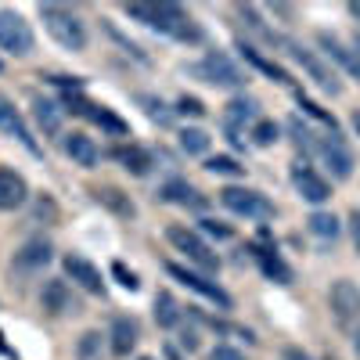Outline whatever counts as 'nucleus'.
Here are the masks:
<instances>
[{"instance_id": "nucleus-10", "label": "nucleus", "mask_w": 360, "mask_h": 360, "mask_svg": "<svg viewBox=\"0 0 360 360\" xmlns=\"http://www.w3.org/2000/svg\"><path fill=\"white\" fill-rule=\"evenodd\" d=\"M40 307H44L51 317H76V314L83 310L79 299L72 295V288H69L62 278L44 281V288H40Z\"/></svg>"}, {"instance_id": "nucleus-2", "label": "nucleus", "mask_w": 360, "mask_h": 360, "mask_svg": "<svg viewBox=\"0 0 360 360\" xmlns=\"http://www.w3.org/2000/svg\"><path fill=\"white\" fill-rule=\"evenodd\" d=\"M40 18H44V29L51 33V40L65 51H86V25L76 11L62 8V4H40Z\"/></svg>"}, {"instance_id": "nucleus-4", "label": "nucleus", "mask_w": 360, "mask_h": 360, "mask_svg": "<svg viewBox=\"0 0 360 360\" xmlns=\"http://www.w3.org/2000/svg\"><path fill=\"white\" fill-rule=\"evenodd\" d=\"M281 47L288 51L292 62H299V65H303V69L310 72V79L324 90V94H332V98H339V94H342V79H339V72H335L332 65H324L310 47H303L299 40H281Z\"/></svg>"}, {"instance_id": "nucleus-6", "label": "nucleus", "mask_w": 360, "mask_h": 360, "mask_svg": "<svg viewBox=\"0 0 360 360\" xmlns=\"http://www.w3.org/2000/svg\"><path fill=\"white\" fill-rule=\"evenodd\" d=\"M328 310H332L339 328H353L360 321V288L349 278H339L328 288Z\"/></svg>"}, {"instance_id": "nucleus-35", "label": "nucleus", "mask_w": 360, "mask_h": 360, "mask_svg": "<svg viewBox=\"0 0 360 360\" xmlns=\"http://www.w3.org/2000/svg\"><path fill=\"white\" fill-rule=\"evenodd\" d=\"M281 137V130H278V123H270V119H259V123L252 127V141L259 144V148H270Z\"/></svg>"}, {"instance_id": "nucleus-37", "label": "nucleus", "mask_w": 360, "mask_h": 360, "mask_svg": "<svg viewBox=\"0 0 360 360\" xmlns=\"http://www.w3.org/2000/svg\"><path fill=\"white\" fill-rule=\"evenodd\" d=\"M112 278H115L119 285H123V288H130V292H137V288H141L137 274H134V270H127L123 263H112Z\"/></svg>"}, {"instance_id": "nucleus-17", "label": "nucleus", "mask_w": 360, "mask_h": 360, "mask_svg": "<svg viewBox=\"0 0 360 360\" xmlns=\"http://www.w3.org/2000/svg\"><path fill=\"white\" fill-rule=\"evenodd\" d=\"M94 198H98V205H105L108 213L119 217V220H134V217H137L134 198H130L123 188H115V184H101V188H94Z\"/></svg>"}, {"instance_id": "nucleus-13", "label": "nucleus", "mask_w": 360, "mask_h": 360, "mask_svg": "<svg viewBox=\"0 0 360 360\" xmlns=\"http://www.w3.org/2000/svg\"><path fill=\"white\" fill-rule=\"evenodd\" d=\"M62 266H65V274L83 288V292H90V295H101L105 292V278H101V270L90 263L86 256H76V252H69L65 259H62Z\"/></svg>"}, {"instance_id": "nucleus-30", "label": "nucleus", "mask_w": 360, "mask_h": 360, "mask_svg": "<svg viewBox=\"0 0 360 360\" xmlns=\"http://www.w3.org/2000/svg\"><path fill=\"white\" fill-rule=\"evenodd\" d=\"M317 44H321V51H324L328 58H335L342 69L353 65V51H346V47L339 44V37H332V33H317Z\"/></svg>"}, {"instance_id": "nucleus-3", "label": "nucleus", "mask_w": 360, "mask_h": 360, "mask_svg": "<svg viewBox=\"0 0 360 360\" xmlns=\"http://www.w3.org/2000/svg\"><path fill=\"white\" fill-rule=\"evenodd\" d=\"M166 242H169L176 252H184L188 263H195L198 270H205V274L220 270V256L202 242L198 231H191V227H184V224H169V227H166Z\"/></svg>"}, {"instance_id": "nucleus-27", "label": "nucleus", "mask_w": 360, "mask_h": 360, "mask_svg": "<svg viewBox=\"0 0 360 360\" xmlns=\"http://www.w3.org/2000/svg\"><path fill=\"white\" fill-rule=\"evenodd\" d=\"M180 321H184V314H180V303L173 299V292H166V288L155 292V324L169 332V328H176Z\"/></svg>"}, {"instance_id": "nucleus-18", "label": "nucleus", "mask_w": 360, "mask_h": 360, "mask_svg": "<svg viewBox=\"0 0 360 360\" xmlns=\"http://www.w3.org/2000/svg\"><path fill=\"white\" fill-rule=\"evenodd\" d=\"M62 152L76 162V166H83V169H94L98 166V144L94 141H90L86 134H65L62 137Z\"/></svg>"}, {"instance_id": "nucleus-7", "label": "nucleus", "mask_w": 360, "mask_h": 360, "mask_svg": "<svg viewBox=\"0 0 360 360\" xmlns=\"http://www.w3.org/2000/svg\"><path fill=\"white\" fill-rule=\"evenodd\" d=\"M191 72H198L205 83H213V86H227V90H238V86H245V83H249V76H245L242 69H238L227 54H217V51H213V54H205V62H202V65H195Z\"/></svg>"}, {"instance_id": "nucleus-34", "label": "nucleus", "mask_w": 360, "mask_h": 360, "mask_svg": "<svg viewBox=\"0 0 360 360\" xmlns=\"http://www.w3.org/2000/svg\"><path fill=\"white\" fill-rule=\"evenodd\" d=\"M33 220L40 224H58V205H54V198L51 195H37V202H33Z\"/></svg>"}, {"instance_id": "nucleus-29", "label": "nucleus", "mask_w": 360, "mask_h": 360, "mask_svg": "<svg viewBox=\"0 0 360 360\" xmlns=\"http://www.w3.org/2000/svg\"><path fill=\"white\" fill-rule=\"evenodd\" d=\"M307 227H310V234L324 238V242H335V238H339V231H342L335 213H314V217L307 220Z\"/></svg>"}, {"instance_id": "nucleus-1", "label": "nucleus", "mask_w": 360, "mask_h": 360, "mask_svg": "<svg viewBox=\"0 0 360 360\" xmlns=\"http://www.w3.org/2000/svg\"><path fill=\"white\" fill-rule=\"evenodd\" d=\"M127 15L159 29V33H166L173 40H188V44L202 40V29L195 25V18L176 4H127Z\"/></svg>"}, {"instance_id": "nucleus-23", "label": "nucleus", "mask_w": 360, "mask_h": 360, "mask_svg": "<svg viewBox=\"0 0 360 360\" xmlns=\"http://www.w3.org/2000/svg\"><path fill=\"white\" fill-rule=\"evenodd\" d=\"M33 119H37V127H40L47 137H54V134H62L65 112L58 108L54 101H47V98H33Z\"/></svg>"}, {"instance_id": "nucleus-43", "label": "nucleus", "mask_w": 360, "mask_h": 360, "mask_svg": "<svg viewBox=\"0 0 360 360\" xmlns=\"http://www.w3.org/2000/svg\"><path fill=\"white\" fill-rule=\"evenodd\" d=\"M285 360H310V353H303L299 346H285Z\"/></svg>"}, {"instance_id": "nucleus-8", "label": "nucleus", "mask_w": 360, "mask_h": 360, "mask_svg": "<svg viewBox=\"0 0 360 360\" xmlns=\"http://www.w3.org/2000/svg\"><path fill=\"white\" fill-rule=\"evenodd\" d=\"M0 51L25 58L33 51V29L18 11H0Z\"/></svg>"}, {"instance_id": "nucleus-49", "label": "nucleus", "mask_w": 360, "mask_h": 360, "mask_svg": "<svg viewBox=\"0 0 360 360\" xmlns=\"http://www.w3.org/2000/svg\"><path fill=\"white\" fill-rule=\"evenodd\" d=\"M137 360H155V356H137Z\"/></svg>"}, {"instance_id": "nucleus-50", "label": "nucleus", "mask_w": 360, "mask_h": 360, "mask_svg": "<svg viewBox=\"0 0 360 360\" xmlns=\"http://www.w3.org/2000/svg\"><path fill=\"white\" fill-rule=\"evenodd\" d=\"M324 360H335V356H324Z\"/></svg>"}, {"instance_id": "nucleus-33", "label": "nucleus", "mask_w": 360, "mask_h": 360, "mask_svg": "<svg viewBox=\"0 0 360 360\" xmlns=\"http://www.w3.org/2000/svg\"><path fill=\"white\" fill-rule=\"evenodd\" d=\"M137 101L144 105L148 119H155V123H162V127H166V123H173V112H169V108H166V105H162L159 98H152V94H141Z\"/></svg>"}, {"instance_id": "nucleus-12", "label": "nucleus", "mask_w": 360, "mask_h": 360, "mask_svg": "<svg viewBox=\"0 0 360 360\" xmlns=\"http://www.w3.org/2000/svg\"><path fill=\"white\" fill-rule=\"evenodd\" d=\"M292 184H295V191L303 195L310 205H324L328 198H332V184H328L324 176H317V173L307 166V159L292 166Z\"/></svg>"}, {"instance_id": "nucleus-9", "label": "nucleus", "mask_w": 360, "mask_h": 360, "mask_svg": "<svg viewBox=\"0 0 360 360\" xmlns=\"http://www.w3.org/2000/svg\"><path fill=\"white\" fill-rule=\"evenodd\" d=\"M166 270H169V278H176L184 288H191V292H198L202 299H209V303H217L220 310H231V295L217 285V281H209L205 274H195V270H188V266H180V263H166Z\"/></svg>"}, {"instance_id": "nucleus-42", "label": "nucleus", "mask_w": 360, "mask_h": 360, "mask_svg": "<svg viewBox=\"0 0 360 360\" xmlns=\"http://www.w3.org/2000/svg\"><path fill=\"white\" fill-rule=\"evenodd\" d=\"M349 234H353V245L360 252V209H353V213H349Z\"/></svg>"}, {"instance_id": "nucleus-26", "label": "nucleus", "mask_w": 360, "mask_h": 360, "mask_svg": "<svg viewBox=\"0 0 360 360\" xmlns=\"http://www.w3.org/2000/svg\"><path fill=\"white\" fill-rule=\"evenodd\" d=\"M256 256H259V266H263V274L270 278V281H278V285H292V266L274 252V249H252Z\"/></svg>"}, {"instance_id": "nucleus-28", "label": "nucleus", "mask_w": 360, "mask_h": 360, "mask_svg": "<svg viewBox=\"0 0 360 360\" xmlns=\"http://www.w3.org/2000/svg\"><path fill=\"white\" fill-rule=\"evenodd\" d=\"M288 134H292V141H295V148H299V152H303V155H317V134L303 123V119H299V115H292L288 119Z\"/></svg>"}, {"instance_id": "nucleus-19", "label": "nucleus", "mask_w": 360, "mask_h": 360, "mask_svg": "<svg viewBox=\"0 0 360 360\" xmlns=\"http://www.w3.org/2000/svg\"><path fill=\"white\" fill-rule=\"evenodd\" d=\"M112 159L123 166L127 173H134V176H148V173H152V155H148L141 144H119L112 152Z\"/></svg>"}, {"instance_id": "nucleus-36", "label": "nucleus", "mask_w": 360, "mask_h": 360, "mask_svg": "<svg viewBox=\"0 0 360 360\" xmlns=\"http://www.w3.org/2000/svg\"><path fill=\"white\" fill-rule=\"evenodd\" d=\"M176 112H180V115H191V119H202V115H205V105H202L195 94H184V98L176 101Z\"/></svg>"}, {"instance_id": "nucleus-16", "label": "nucleus", "mask_w": 360, "mask_h": 360, "mask_svg": "<svg viewBox=\"0 0 360 360\" xmlns=\"http://www.w3.org/2000/svg\"><path fill=\"white\" fill-rule=\"evenodd\" d=\"M0 134L15 137L18 144H25V148H29V152H37V141H33V134H29L22 112L15 108V101H11L8 94H0Z\"/></svg>"}, {"instance_id": "nucleus-21", "label": "nucleus", "mask_w": 360, "mask_h": 360, "mask_svg": "<svg viewBox=\"0 0 360 360\" xmlns=\"http://www.w3.org/2000/svg\"><path fill=\"white\" fill-rule=\"evenodd\" d=\"M159 198L173 202V205H188V209H205V198L188 184V180H166V184L159 188Z\"/></svg>"}, {"instance_id": "nucleus-15", "label": "nucleus", "mask_w": 360, "mask_h": 360, "mask_svg": "<svg viewBox=\"0 0 360 360\" xmlns=\"http://www.w3.org/2000/svg\"><path fill=\"white\" fill-rule=\"evenodd\" d=\"M29 202V184L18 169L0 166V213H15Z\"/></svg>"}, {"instance_id": "nucleus-40", "label": "nucleus", "mask_w": 360, "mask_h": 360, "mask_svg": "<svg viewBox=\"0 0 360 360\" xmlns=\"http://www.w3.org/2000/svg\"><path fill=\"white\" fill-rule=\"evenodd\" d=\"M202 231L213 234V238H231V234H234L227 224H217V220H202Z\"/></svg>"}, {"instance_id": "nucleus-45", "label": "nucleus", "mask_w": 360, "mask_h": 360, "mask_svg": "<svg viewBox=\"0 0 360 360\" xmlns=\"http://www.w3.org/2000/svg\"><path fill=\"white\" fill-rule=\"evenodd\" d=\"M353 353L360 356V328H356V332H353Z\"/></svg>"}, {"instance_id": "nucleus-22", "label": "nucleus", "mask_w": 360, "mask_h": 360, "mask_svg": "<svg viewBox=\"0 0 360 360\" xmlns=\"http://www.w3.org/2000/svg\"><path fill=\"white\" fill-rule=\"evenodd\" d=\"M238 54L245 58V62L252 65V69H259V72H266L270 79H278V83H285V86H292V76L278 65V62H270V58H263L252 44H245V40H238Z\"/></svg>"}, {"instance_id": "nucleus-25", "label": "nucleus", "mask_w": 360, "mask_h": 360, "mask_svg": "<svg viewBox=\"0 0 360 360\" xmlns=\"http://www.w3.org/2000/svg\"><path fill=\"white\" fill-rule=\"evenodd\" d=\"M108 353V335H101L98 328H86L76 339V360H105Z\"/></svg>"}, {"instance_id": "nucleus-31", "label": "nucleus", "mask_w": 360, "mask_h": 360, "mask_svg": "<svg viewBox=\"0 0 360 360\" xmlns=\"http://www.w3.org/2000/svg\"><path fill=\"white\" fill-rule=\"evenodd\" d=\"M180 148H184L188 155H205L209 152V134L198 130V127H188V130H180Z\"/></svg>"}, {"instance_id": "nucleus-5", "label": "nucleus", "mask_w": 360, "mask_h": 360, "mask_svg": "<svg viewBox=\"0 0 360 360\" xmlns=\"http://www.w3.org/2000/svg\"><path fill=\"white\" fill-rule=\"evenodd\" d=\"M220 205L234 217H245V220H270L274 217V205L266 202V195L252 191V188H224L220 191Z\"/></svg>"}, {"instance_id": "nucleus-39", "label": "nucleus", "mask_w": 360, "mask_h": 360, "mask_svg": "<svg viewBox=\"0 0 360 360\" xmlns=\"http://www.w3.org/2000/svg\"><path fill=\"white\" fill-rule=\"evenodd\" d=\"M299 108H303L307 115H314V119H321V123H328V127H332V130H335V119H332V115H328V112H324L321 105H314L310 98H303V94H299Z\"/></svg>"}, {"instance_id": "nucleus-14", "label": "nucleus", "mask_w": 360, "mask_h": 360, "mask_svg": "<svg viewBox=\"0 0 360 360\" xmlns=\"http://www.w3.org/2000/svg\"><path fill=\"white\" fill-rule=\"evenodd\" d=\"M134 349H137V324H134V317L115 314L112 324H108V353L119 356V360H127Z\"/></svg>"}, {"instance_id": "nucleus-38", "label": "nucleus", "mask_w": 360, "mask_h": 360, "mask_svg": "<svg viewBox=\"0 0 360 360\" xmlns=\"http://www.w3.org/2000/svg\"><path fill=\"white\" fill-rule=\"evenodd\" d=\"M105 29H108V37H112L115 44H123V47H127V51H130V54L137 58V62H148V54H144V51H141V47L134 44V40H127V37H123V33H119V29H115V25H108V22H105Z\"/></svg>"}, {"instance_id": "nucleus-11", "label": "nucleus", "mask_w": 360, "mask_h": 360, "mask_svg": "<svg viewBox=\"0 0 360 360\" xmlns=\"http://www.w3.org/2000/svg\"><path fill=\"white\" fill-rule=\"evenodd\" d=\"M317 155L324 159V166L332 169L335 180H349L353 176V155H349V148H346V141H342L339 130L317 141Z\"/></svg>"}, {"instance_id": "nucleus-48", "label": "nucleus", "mask_w": 360, "mask_h": 360, "mask_svg": "<svg viewBox=\"0 0 360 360\" xmlns=\"http://www.w3.org/2000/svg\"><path fill=\"white\" fill-rule=\"evenodd\" d=\"M353 51H356V54H360V37H356V40H353Z\"/></svg>"}, {"instance_id": "nucleus-32", "label": "nucleus", "mask_w": 360, "mask_h": 360, "mask_svg": "<svg viewBox=\"0 0 360 360\" xmlns=\"http://www.w3.org/2000/svg\"><path fill=\"white\" fill-rule=\"evenodd\" d=\"M205 169L209 173H217V176H245V166L231 159V155H209L205 159Z\"/></svg>"}, {"instance_id": "nucleus-20", "label": "nucleus", "mask_w": 360, "mask_h": 360, "mask_svg": "<svg viewBox=\"0 0 360 360\" xmlns=\"http://www.w3.org/2000/svg\"><path fill=\"white\" fill-rule=\"evenodd\" d=\"M51 242L47 238H29V242L15 252V263L22 266V270H40V266H47L51 263Z\"/></svg>"}, {"instance_id": "nucleus-41", "label": "nucleus", "mask_w": 360, "mask_h": 360, "mask_svg": "<svg viewBox=\"0 0 360 360\" xmlns=\"http://www.w3.org/2000/svg\"><path fill=\"white\" fill-rule=\"evenodd\" d=\"M209 360H242V353H238L234 346H217L213 353H209Z\"/></svg>"}, {"instance_id": "nucleus-46", "label": "nucleus", "mask_w": 360, "mask_h": 360, "mask_svg": "<svg viewBox=\"0 0 360 360\" xmlns=\"http://www.w3.org/2000/svg\"><path fill=\"white\" fill-rule=\"evenodd\" d=\"M353 130L360 134V112H353Z\"/></svg>"}, {"instance_id": "nucleus-24", "label": "nucleus", "mask_w": 360, "mask_h": 360, "mask_svg": "<svg viewBox=\"0 0 360 360\" xmlns=\"http://www.w3.org/2000/svg\"><path fill=\"white\" fill-rule=\"evenodd\" d=\"M227 127H245V123H259V101H252V98H231L227 101Z\"/></svg>"}, {"instance_id": "nucleus-47", "label": "nucleus", "mask_w": 360, "mask_h": 360, "mask_svg": "<svg viewBox=\"0 0 360 360\" xmlns=\"http://www.w3.org/2000/svg\"><path fill=\"white\" fill-rule=\"evenodd\" d=\"M349 15H353V18H360V4H349Z\"/></svg>"}, {"instance_id": "nucleus-44", "label": "nucleus", "mask_w": 360, "mask_h": 360, "mask_svg": "<svg viewBox=\"0 0 360 360\" xmlns=\"http://www.w3.org/2000/svg\"><path fill=\"white\" fill-rule=\"evenodd\" d=\"M349 72L360 79V54H356V51H353V65H349Z\"/></svg>"}]
</instances>
